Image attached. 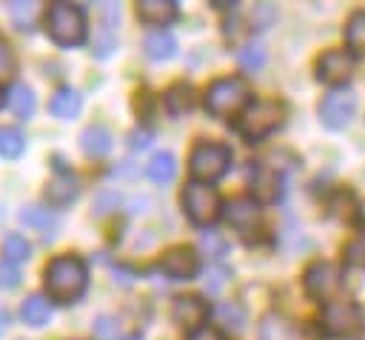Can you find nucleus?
<instances>
[{
	"instance_id": "a211bd4d",
	"label": "nucleus",
	"mask_w": 365,
	"mask_h": 340,
	"mask_svg": "<svg viewBox=\"0 0 365 340\" xmlns=\"http://www.w3.org/2000/svg\"><path fill=\"white\" fill-rule=\"evenodd\" d=\"M80 149H83L88 157H103V154H108V149H111V134H108V129H106V126H88V129H83V134H80Z\"/></svg>"
},
{
	"instance_id": "4be33fe9",
	"label": "nucleus",
	"mask_w": 365,
	"mask_h": 340,
	"mask_svg": "<svg viewBox=\"0 0 365 340\" xmlns=\"http://www.w3.org/2000/svg\"><path fill=\"white\" fill-rule=\"evenodd\" d=\"M165 109L171 114H185L194 109V89L188 83H177L165 91Z\"/></svg>"
},
{
	"instance_id": "aec40b11",
	"label": "nucleus",
	"mask_w": 365,
	"mask_h": 340,
	"mask_svg": "<svg viewBox=\"0 0 365 340\" xmlns=\"http://www.w3.org/2000/svg\"><path fill=\"white\" fill-rule=\"evenodd\" d=\"M6 106L20 117V120H26V117H31L34 114V94H31V89L26 86V83H14L11 89H9V94H6Z\"/></svg>"
},
{
	"instance_id": "9b49d317",
	"label": "nucleus",
	"mask_w": 365,
	"mask_h": 340,
	"mask_svg": "<svg viewBox=\"0 0 365 340\" xmlns=\"http://www.w3.org/2000/svg\"><path fill=\"white\" fill-rule=\"evenodd\" d=\"M197 251L188 246H177L171 251H165V257L160 260V269L171 277V280H188L197 274Z\"/></svg>"
},
{
	"instance_id": "20e7f679",
	"label": "nucleus",
	"mask_w": 365,
	"mask_h": 340,
	"mask_svg": "<svg viewBox=\"0 0 365 340\" xmlns=\"http://www.w3.org/2000/svg\"><path fill=\"white\" fill-rule=\"evenodd\" d=\"M231 166V149L222 143H197L188 157V169L197 183L220 180Z\"/></svg>"
},
{
	"instance_id": "79ce46f5",
	"label": "nucleus",
	"mask_w": 365,
	"mask_h": 340,
	"mask_svg": "<svg viewBox=\"0 0 365 340\" xmlns=\"http://www.w3.org/2000/svg\"><path fill=\"white\" fill-rule=\"evenodd\" d=\"M6 326H9V311H6L3 306H0V334L6 331Z\"/></svg>"
},
{
	"instance_id": "2eb2a0df",
	"label": "nucleus",
	"mask_w": 365,
	"mask_h": 340,
	"mask_svg": "<svg viewBox=\"0 0 365 340\" xmlns=\"http://www.w3.org/2000/svg\"><path fill=\"white\" fill-rule=\"evenodd\" d=\"M46 197L51 206H66L68 200L77 197V177L68 171H57L46 186Z\"/></svg>"
},
{
	"instance_id": "a878e982",
	"label": "nucleus",
	"mask_w": 365,
	"mask_h": 340,
	"mask_svg": "<svg viewBox=\"0 0 365 340\" xmlns=\"http://www.w3.org/2000/svg\"><path fill=\"white\" fill-rule=\"evenodd\" d=\"M23 146H26V140H23V131H20V129H14V126H0V157H9V160L20 157Z\"/></svg>"
},
{
	"instance_id": "bb28decb",
	"label": "nucleus",
	"mask_w": 365,
	"mask_h": 340,
	"mask_svg": "<svg viewBox=\"0 0 365 340\" xmlns=\"http://www.w3.org/2000/svg\"><path fill=\"white\" fill-rule=\"evenodd\" d=\"M211 314H214V320H217L222 329H234V331H240V329H242V320H245V317H242V309H240L237 303H228V300H225V303H217Z\"/></svg>"
},
{
	"instance_id": "37998d69",
	"label": "nucleus",
	"mask_w": 365,
	"mask_h": 340,
	"mask_svg": "<svg viewBox=\"0 0 365 340\" xmlns=\"http://www.w3.org/2000/svg\"><path fill=\"white\" fill-rule=\"evenodd\" d=\"M123 340H140V337H137V334H131V337H123Z\"/></svg>"
},
{
	"instance_id": "4468645a",
	"label": "nucleus",
	"mask_w": 365,
	"mask_h": 340,
	"mask_svg": "<svg viewBox=\"0 0 365 340\" xmlns=\"http://www.w3.org/2000/svg\"><path fill=\"white\" fill-rule=\"evenodd\" d=\"M137 17L143 23H154V26L171 23L177 17V3L174 0H140L137 3Z\"/></svg>"
},
{
	"instance_id": "72a5a7b5",
	"label": "nucleus",
	"mask_w": 365,
	"mask_h": 340,
	"mask_svg": "<svg viewBox=\"0 0 365 340\" xmlns=\"http://www.w3.org/2000/svg\"><path fill=\"white\" fill-rule=\"evenodd\" d=\"M274 17H277L274 6H271V3H259V6H254V11H251V26H254V29H268V26L274 23Z\"/></svg>"
},
{
	"instance_id": "f3484780",
	"label": "nucleus",
	"mask_w": 365,
	"mask_h": 340,
	"mask_svg": "<svg viewBox=\"0 0 365 340\" xmlns=\"http://www.w3.org/2000/svg\"><path fill=\"white\" fill-rule=\"evenodd\" d=\"M143 49H145V54H148L151 60H168V57H174V51H177V40H174L171 31L157 29V31H148V34H145Z\"/></svg>"
},
{
	"instance_id": "9d476101",
	"label": "nucleus",
	"mask_w": 365,
	"mask_h": 340,
	"mask_svg": "<svg viewBox=\"0 0 365 340\" xmlns=\"http://www.w3.org/2000/svg\"><path fill=\"white\" fill-rule=\"evenodd\" d=\"M354 71V57L345 49H331L317 60V77L325 83H345Z\"/></svg>"
},
{
	"instance_id": "58836bf2",
	"label": "nucleus",
	"mask_w": 365,
	"mask_h": 340,
	"mask_svg": "<svg viewBox=\"0 0 365 340\" xmlns=\"http://www.w3.org/2000/svg\"><path fill=\"white\" fill-rule=\"evenodd\" d=\"M94 329H97V340H114V337H117V334H114V331H117V323H114L111 317H100Z\"/></svg>"
},
{
	"instance_id": "473e14b6",
	"label": "nucleus",
	"mask_w": 365,
	"mask_h": 340,
	"mask_svg": "<svg viewBox=\"0 0 365 340\" xmlns=\"http://www.w3.org/2000/svg\"><path fill=\"white\" fill-rule=\"evenodd\" d=\"M345 260L351 266H365V229L345 246Z\"/></svg>"
},
{
	"instance_id": "4c0bfd02",
	"label": "nucleus",
	"mask_w": 365,
	"mask_h": 340,
	"mask_svg": "<svg viewBox=\"0 0 365 340\" xmlns=\"http://www.w3.org/2000/svg\"><path fill=\"white\" fill-rule=\"evenodd\" d=\"M20 283V274H17V269H14V263H0V286H6V289H11V286H17Z\"/></svg>"
},
{
	"instance_id": "e433bc0d",
	"label": "nucleus",
	"mask_w": 365,
	"mask_h": 340,
	"mask_svg": "<svg viewBox=\"0 0 365 340\" xmlns=\"http://www.w3.org/2000/svg\"><path fill=\"white\" fill-rule=\"evenodd\" d=\"M225 274H228V271H225L222 266H211V269L205 271V289H208V291H217V289L225 283Z\"/></svg>"
},
{
	"instance_id": "423d86ee",
	"label": "nucleus",
	"mask_w": 365,
	"mask_h": 340,
	"mask_svg": "<svg viewBox=\"0 0 365 340\" xmlns=\"http://www.w3.org/2000/svg\"><path fill=\"white\" fill-rule=\"evenodd\" d=\"M182 209L188 214L191 223L197 226H208L217 220L220 214V194L214 191V186L208 183H188L185 191H182Z\"/></svg>"
},
{
	"instance_id": "f257e3e1",
	"label": "nucleus",
	"mask_w": 365,
	"mask_h": 340,
	"mask_svg": "<svg viewBox=\"0 0 365 340\" xmlns=\"http://www.w3.org/2000/svg\"><path fill=\"white\" fill-rule=\"evenodd\" d=\"M86 263L80 257H71V254H60L54 257L46 271H43V283H46V291L48 297L60 300V303H71L77 300L83 291H86Z\"/></svg>"
},
{
	"instance_id": "0eeeda50",
	"label": "nucleus",
	"mask_w": 365,
	"mask_h": 340,
	"mask_svg": "<svg viewBox=\"0 0 365 340\" xmlns=\"http://www.w3.org/2000/svg\"><path fill=\"white\" fill-rule=\"evenodd\" d=\"M362 326V311L351 300H328L322 309V329L331 337H351Z\"/></svg>"
},
{
	"instance_id": "6e6552de",
	"label": "nucleus",
	"mask_w": 365,
	"mask_h": 340,
	"mask_svg": "<svg viewBox=\"0 0 365 340\" xmlns=\"http://www.w3.org/2000/svg\"><path fill=\"white\" fill-rule=\"evenodd\" d=\"M356 114V94L351 89H331L319 103V117L328 129H345Z\"/></svg>"
},
{
	"instance_id": "dca6fc26",
	"label": "nucleus",
	"mask_w": 365,
	"mask_h": 340,
	"mask_svg": "<svg viewBox=\"0 0 365 340\" xmlns=\"http://www.w3.org/2000/svg\"><path fill=\"white\" fill-rule=\"evenodd\" d=\"M259 340H302V331L291 320L279 314H268L259 326Z\"/></svg>"
},
{
	"instance_id": "1a4fd4ad",
	"label": "nucleus",
	"mask_w": 365,
	"mask_h": 340,
	"mask_svg": "<svg viewBox=\"0 0 365 340\" xmlns=\"http://www.w3.org/2000/svg\"><path fill=\"white\" fill-rule=\"evenodd\" d=\"M302 286L311 297L317 300H328L339 291L342 286V269L334 266V263H325V260H317L305 269V277H302Z\"/></svg>"
},
{
	"instance_id": "c85d7f7f",
	"label": "nucleus",
	"mask_w": 365,
	"mask_h": 340,
	"mask_svg": "<svg viewBox=\"0 0 365 340\" xmlns=\"http://www.w3.org/2000/svg\"><path fill=\"white\" fill-rule=\"evenodd\" d=\"M237 57H240V66H242V69L257 71V69H262V63H265V46H262V43H245V46L237 51Z\"/></svg>"
},
{
	"instance_id": "6ab92c4d",
	"label": "nucleus",
	"mask_w": 365,
	"mask_h": 340,
	"mask_svg": "<svg viewBox=\"0 0 365 340\" xmlns=\"http://www.w3.org/2000/svg\"><path fill=\"white\" fill-rule=\"evenodd\" d=\"M251 189L262 200H277L279 197V177H277V171L268 169V166H257L251 171Z\"/></svg>"
},
{
	"instance_id": "7c9ffc66",
	"label": "nucleus",
	"mask_w": 365,
	"mask_h": 340,
	"mask_svg": "<svg viewBox=\"0 0 365 340\" xmlns=\"http://www.w3.org/2000/svg\"><path fill=\"white\" fill-rule=\"evenodd\" d=\"M37 11H40V6L37 3H23V0H17V3H11V20L17 23V29H29L31 23H34V17H37Z\"/></svg>"
},
{
	"instance_id": "5701e85b",
	"label": "nucleus",
	"mask_w": 365,
	"mask_h": 340,
	"mask_svg": "<svg viewBox=\"0 0 365 340\" xmlns=\"http://www.w3.org/2000/svg\"><path fill=\"white\" fill-rule=\"evenodd\" d=\"M51 114L54 117H60V120H71V117H77V111H80V94L74 91V89H60L54 97H51Z\"/></svg>"
},
{
	"instance_id": "b1692460",
	"label": "nucleus",
	"mask_w": 365,
	"mask_h": 340,
	"mask_svg": "<svg viewBox=\"0 0 365 340\" xmlns=\"http://www.w3.org/2000/svg\"><path fill=\"white\" fill-rule=\"evenodd\" d=\"M20 220H23L26 226L37 229V231L46 234V237H51V231L57 229V217H54L48 209H40V206H29V209H23V211H20Z\"/></svg>"
},
{
	"instance_id": "ea45409f",
	"label": "nucleus",
	"mask_w": 365,
	"mask_h": 340,
	"mask_svg": "<svg viewBox=\"0 0 365 340\" xmlns=\"http://www.w3.org/2000/svg\"><path fill=\"white\" fill-rule=\"evenodd\" d=\"M188 340H222V334H220L217 326H200L188 334Z\"/></svg>"
},
{
	"instance_id": "2f4dec72",
	"label": "nucleus",
	"mask_w": 365,
	"mask_h": 340,
	"mask_svg": "<svg viewBox=\"0 0 365 340\" xmlns=\"http://www.w3.org/2000/svg\"><path fill=\"white\" fill-rule=\"evenodd\" d=\"M200 249H202V251H208L211 257H222V254H225V249H228V243L222 240V234H220V231H202V234H200Z\"/></svg>"
},
{
	"instance_id": "412c9836",
	"label": "nucleus",
	"mask_w": 365,
	"mask_h": 340,
	"mask_svg": "<svg viewBox=\"0 0 365 340\" xmlns=\"http://www.w3.org/2000/svg\"><path fill=\"white\" fill-rule=\"evenodd\" d=\"M145 174H148L151 183H160V186L171 183L174 174H177V160H174V154H171V151H160V154H154L151 163L145 166Z\"/></svg>"
},
{
	"instance_id": "ddd939ff",
	"label": "nucleus",
	"mask_w": 365,
	"mask_h": 340,
	"mask_svg": "<svg viewBox=\"0 0 365 340\" xmlns=\"http://www.w3.org/2000/svg\"><path fill=\"white\" fill-rule=\"evenodd\" d=\"M205 314H208V306L200 300V297H194V294H182V297H177L174 300V306H171V317L180 323V326H185V329H200V323L205 320Z\"/></svg>"
},
{
	"instance_id": "39448f33",
	"label": "nucleus",
	"mask_w": 365,
	"mask_h": 340,
	"mask_svg": "<svg viewBox=\"0 0 365 340\" xmlns=\"http://www.w3.org/2000/svg\"><path fill=\"white\" fill-rule=\"evenodd\" d=\"M245 100H248V86L242 77H220L205 91V109L214 117L237 114L245 106Z\"/></svg>"
},
{
	"instance_id": "7ed1b4c3",
	"label": "nucleus",
	"mask_w": 365,
	"mask_h": 340,
	"mask_svg": "<svg viewBox=\"0 0 365 340\" xmlns=\"http://www.w3.org/2000/svg\"><path fill=\"white\" fill-rule=\"evenodd\" d=\"M46 29L54 43L60 46H77L86 37V17L71 3H54L46 14Z\"/></svg>"
},
{
	"instance_id": "c03bdc74",
	"label": "nucleus",
	"mask_w": 365,
	"mask_h": 340,
	"mask_svg": "<svg viewBox=\"0 0 365 340\" xmlns=\"http://www.w3.org/2000/svg\"><path fill=\"white\" fill-rule=\"evenodd\" d=\"M0 103H3V91H0Z\"/></svg>"
},
{
	"instance_id": "c9c22d12",
	"label": "nucleus",
	"mask_w": 365,
	"mask_h": 340,
	"mask_svg": "<svg viewBox=\"0 0 365 340\" xmlns=\"http://www.w3.org/2000/svg\"><path fill=\"white\" fill-rule=\"evenodd\" d=\"M117 203H120V194L117 191H103L97 197V203H94V214H108L111 209H117Z\"/></svg>"
},
{
	"instance_id": "f8f14e48",
	"label": "nucleus",
	"mask_w": 365,
	"mask_h": 340,
	"mask_svg": "<svg viewBox=\"0 0 365 340\" xmlns=\"http://www.w3.org/2000/svg\"><path fill=\"white\" fill-rule=\"evenodd\" d=\"M257 220H259V206L254 197H234L225 206V223L240 234H248L257 226Z\"/></svg>"
},
{
	"instance_id": "f03ea898",
	"label": "nucleus",
	"mask_w": 365,
	"mask_h": 340,
	"mask_svg": "<svg viewBox=\"0 0 365 340\" xmlns=\"http://www.w3.org/2000/svg\"><path fill=\"white\" fill-rule=\"evenodd\" d=\"M282 117H285V106H282L279 100L259 97V100H254V103H248V106L242 109L237 129H240V134H242L245 140L254 143V140H262L265 134H271V131L282 123Z\"/></svg>"
},
{
	"instance_id": "cd10ccee",
	"label": "nucleus",
	"mask_w": 365,
	"mask_h": 340,
	"mask_svg": "<svg viewBox=\"0 0 365 340\" xmlns=\"http://www.w3.org/2000/svg\"><path fill=\"white\" fill-rule=\"evenodd\" d=\"M345 43L354 51H365V11H354L345 26Z\"/></svg>"
},
{
	"instance_id": "a19ab883",
	"label": "nucleus",
	"mask_w": 365,
	"mask_h": 340,
	"mask_svg": "<svg viewBox=\"0 0 365 340\" xmlns=\"http://www.w3.org/2000/svg\"><path fill=\"white\" fill-rule=\"evenodd\" d=\"M128 146L131 149H148L151 146V134L148 131H134L131 140H128Z\"/></svg>"
},
{
	"instance_id": "393cba45",
	"label": "nucleus",
	"mask_w": 365,
	"mask_h": 340,
	"mask_svg": "<svg viewBox=\"0 0 365 340\" xmlns=\"http://www.w3.org/2000/svg\"><path fill=\"white\" fill-rule=\"evenodd\" d=\"M20 314H23V323H29V326H34V329H37V326L48 323L51 309H48V300H46L43 294H31V297H26V303H23Z\"/></svg>"
},
{
	"instance_id": "f704fd0d",
	"label": "nucleus",
	"mask_w": 365,
	"mask_h": 340,
	"mask_svg": "<svg viewBox=\"0 0 365 340\" xmlns=\"http://www.w3.org/2000/svg\"><path fill=\"white\" fill-rule=\"evenodd\" d=\"M14 74V51H11V46L0 37V80H6V77H11Z\"/></svg>"
},
{
	"instance_id": "c756f323",
	"label": "nucleus",
	"mask_w": 365,
	"mask_h": 340,
	"mask_svg": "<svg viewBox=\"0 0 365 340\" xmlns=\"http://www.w3.org/2000/svg\"><path fill=\"white\" fill-rule=\"evenodd\" d=\"M3 254H6L9 263H23V260H29L31 246L26 243V237H20V234H9V237L3 240Z\"/></svg>"
}]
</instances>
